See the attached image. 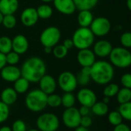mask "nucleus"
I'll return each mask as SVG.
<instances>
[{
  "mask_svg": "<svg viewBox=\"0 0 131 131\" xmlns=\"http://www.w3.org/2000/svg\"><path fill=\"white\" fill-rule=\"evenodd\" d=\"M52 48L48 47V46L44 47V52H45L46 54H50V53H52Z\"/></svg>",
  "mask_w": 131,
  "mask_h": 131,
  "instance_id": "48",
  "label": "nucleus"
},
{
  "mask_svg": "<svg viewBox=\"0 0 131 131\" xmlns=\"http://www.w3.org/2000/svg\"><path fill=\"white\" fill-rule=\"evenodd\" d=\"M19 6L18 0H0V12L4 16L16 13Z\"/></svg>",
  "mask_w": 131,
  "mask_h": 131,
  "instance_id": "19",
  "label": "nucleus"
},
{
  "mask_svg": "<svg viewBox=\"0 0 131 131\" xmlns=\"http://www.w3.org/2000/svg\"><path fill=\"white\" fill-rule=\"evenodd\" d=\"M62 104L65 108H70L74 106L76 103V96L72 93V92H66L62 96Z\"/></svg>",
  "mask_w": 131,
  "mask_h": 131,
  "instance_id": "28",
  "label": "nucleus"
},
{
  "mask_svg": "<svg viewBox=\"0 0 131 131\" xmlns=\"http://www.w3.org/2000/svg\"><path fill=\"white\" fill-rule=\"evenodd\" d=\"M29 82L22 76L14 82V90L19 94H23L27 92L29 87Z\"/></svg>",
  "mask_w": 131,
  "mask_h": 131,
  "instance_id": "23",
  "label": "nucleus"
},
{
  "mask_svg": "<svg viewBox=\"0 0 131 131\" xmlns=\"http://www.w3.org/2000/svg\"><path fill=\"white\" fill-rule=\"evenodd\" d=\"M57 83L59 88L65 93L73 92L78 86L77 76L70 71H64L61 73L58 77Z\"/></svg>",
  "mask_w": 131,
  "mask_h": 131,
  "instance_id": "8",
  "label": "nucleus"
},
{
  "mask_svg": "<svg viewBox=\"0 0 131 131\" xmlns=\"http://www.w3.org/2000/svg\"><path fill=\"white\" fill-rule=\"evenodd\" d=\"M61 104H62V100L59 95L53 93L47 96V106L52 108H56L61 106Z\"/></svg>",
  "mask_w": 131,
  "mask_h": 131,
  "instance_id": "32",
  "label": "nucleus"
},
{
  "mask_svg": "<svg viewBox=\"0 0 131 131\" xmlns=\"http://www.w3.org/2000/svg\"><path fill=\"white\" fill-rule=\"evenodd\" d=\"M18 93L12 87L5 88L1 93V101L8 106L13 105L17 100Z\"/></svg>",
  "mask_w": 131,
  "mask_h": 131,
  "instance_id": "20",
  "label": "nucleus"
},
{
  "mask_svg": "<svg viewBox=\"0 0 131 131\" xmlns=\"http://www.w3.org/2000/svg\"><path fill=\"white\" fill-rule=\"evenodd\" d=\"M120 42L123 47L126 49L131 48V32H126L120 36Z\"/></svg>",
  "mask_w": 131,
  "mask_h": 131,
  "instance_id": "37",
  "label": "nucleus"
},
{
  "mask_svg": "<svg viewBox=\"0 0 131 131\" xmlns=\"http://www.w3.org/2000/svg\"><path fill=\"white\" fill-rule=\"evenodd\" d=\"M16 23H17V20H16V18L14 16V14L5 15L3 16L2 24L3 25V26L6 29H12L15 28V26H16Z\"/></svg>",
  "mask_w": 131,
  "mask_h": 131,
  "instance_id": "31",
  "label": "nucleus"
},
{
  "mask_svg": "<svg viewBox=\"0 0 131 131\" xmlns=\"http://www.w3.org/2000/svg\"><path fill=\"white\" fill-rule=\"evenodd\" d=\"M13 131H26V125L22 119H16L12 125Z\"/></svg>",
  "mask_w": 131,
  "mask_h": 131,
  "instance_id": "38",
  "label": "nucleus"
},
{
  "mask_svg": "<svg viewBox=\"0 0 131 131\" xmlns=\"http://www.w3.org/2000/svg\"><path fill=\"white\" fill-rule=\"evenodd\" d=\"M126 6L128 9L131 12V0H127L126 1Z\"/></svg>",
  "mask_w": 131,
  "mask_h": 131,
  "instance_id": "49",
  "label": "nucleus"
},
{
  "mask_svg": "<svg viewBox=\"0 0 131 131\" xmlns=\"http://www.w3.org/2000/svg\"><path fill=\"white\" fill-rule=\"evenodd\" d=\"M61 38V32L56 26H49L46 28L40 35V42L43 47H54L57 45Z\"/></svg>",
  "mask_w": 131,
  "mask_h": 131,
  "instance_id": "7",
  "label": "nucleus"
},
{
  "mask_svg": "<svg viewBox=\"0 0 131 131\" xmlns=\"http://www.w3.org/2000/svg\"><path fill=\"white\" fill-rule=\"evenodd\" d=\"M79 110V112L81 115V116H87L89 115L90 113V108L88 107V106H81Z\"/></svg>",
  "mask_w": 131,
  "mask_h": 131,
  "instance_id": "43",
  "label": "nucleus"
},
{
  "mask_svg": "<svg viewBox=\"0 0 131 131\" xmlns=\"http://www.w3.org/2000/svg\"><path fill=\"white\" fill-rule=\"evenodd\" d=\"M75 131H90L88 128L82 126H79L77 128H75Z\"/></svg>",
  "mask_w": 131,
  "mask_h": 131,
  "instance_id": "46",
  "label": "nucleus"
},
{
  "mask_svg": "<svg viewBox=\"0 0 131 131\" xmlns=\"http://www.w3.org/2000/svg\"><path fill=\"white\" fill-rule=\"evenodd\" d=\"M68 49L66 48L62 44H57L52 47V53L56 59H63L68 54Z\"/></svg>",
  "mask_w": 131,
  "mask_h": 131,
  "instance_id": "30",
  "label": "nucleus"
},
{
  "mask_svg": "<svg viewBox=\"0 0 131 131\" xmlns=\"http://www.w3.org/2000/svg\"><path fill=\"white\" fill-rule=\"evenodd\" d=\"M93 16L90 10H80L77 16V21L80 27H90L93 20Z\"/></svg>",
  "mask_w": 131,
  "mask_h": 131,
  "instance_id": "21",
  "label": "nucleus"
},
{
  "mask_svg": "<svg viewBox=\"0 0 131 131\" xmlns=\"http://www.w3.org/2000/svg\"><path fill=\"white\" fill-rule=\"evenodd\" d=\"M12 45H13V50L19 53V55L26 52L29 46L27 38L22 34L16 35L12 39Z\"/></svg>",
  "mask_w": 131,
  "mask_h": 131,
  "instance_id": "18",
  "label": "nucleus"
},
{
  "mask_svg": "<svg viewBox=\"0 0 131 131\" xmlns=\"http://www.w3.org/2000/svg\"><path fill=\"white\" fill-rule=\"evenodd\" d=\"M114 69L113 65L104 60L96 61L91 67L90 78L100 85L108 84L113 78Z\"/></svg>",
  "mask_w": 131,
  "mask_h": 131,
  "instance_id": "2",
  "label": "nucleus"
},
{
  "mask_svg": "<svg viewBox=\"0 0 131 131\" xmlns=\"http://www.w3.org/2000/svg\"><path fill=\"white\" fill-rule=\"evenodd\" d=\"M90 29L95 36H106L111 29V23L110 20L106 17H97L94 18L91 25L90 26Z\"/></svg>",
  "mask_w": 131,
  "mask_h": 131,
  "instance_id": "9",
  "label": "nucleus"
},
{
  "mask_svg": "<svg viewBox=\"0 0 131 131\" xmlns=\"http://www.w3.org/2000/svg\"><path fill=\"white\" fill-rule=\"evenodd\" d=\"M20 70L23 77L26 78L29 83H36L46 74V66L40 57L32 56L25 60Z\"/></svg>",
  "mask_w": 131,
  "mask_h": 131,
  "instance_id": "1",
  "label": "nucleus"
},
{
  "mask_svg": "<svg viewBox=\"0 0 131 131\" xmlns=\"http://www.w3.org/2000/svg\"><path fill=\"white\" fill-rule=\"evenodd\" d=\"M26 131H40L39 129H29V130H26Z\"/></svg>",
  "mask_w": 131,
  "mask_h": 131,
  "instance_id": "53",
  "label": "nucleus"
},
{
  "mask_svg": "<svg viewBox=\"0 0 131 131\" xmlns=\"http://www.w3.org/2000/svg\"><path fill=\"white\" fill-rule=\"evenodd\" d=\"M77 9L91 10L98 3L99 0H73Z\"/></svg>",
  "mask_w": 131,
  "mask_h": 131,
  "instance_id": "22",
  "label": "nucleus"
},
{
  "mask_svg": "<svg viewBox=\"0 0 131 131\" xmlns=\"http://www.w3.org/2000/svg\"><path fill=\"white\" fill-rule=\"evenodd\" d=\"M120 81H121V84L123 85V87L131 90V73H124L121 77Z\"/></svg>",
  "mask_w": 131,
  "mask_h": 131,
  "instance_id": "40",
  "label": "nucleus"
},
{
  "mask_svg": "<svg viewBox=\"0 0 131 131\" xmlns=\"http://www.w3.org/2000/svg\"><path fill=\"white\" fill-rule=\"evenodd\" d=\"M93 123V120L91 119L90 116H89L88 115L87 116H81V119H80V126H84V127H90Z\"/></svg>",
  "mask_w": 131,
  "mask_h": 131,
  "instance_id": "41",
  "label": "nucleus"
},
{
  "mask_svg": "<svg viewBox=\"0 0 131 131\" xmlns=\"http://www.w3.org/2000/svg\"><path fill=\"white\" fill-rule=\"evenodd\" d=\"M130 32H131V23H130Z\"/></svg>",
  "mask_w": 131,
  "mask_h": 131,
  "instance_id": "54",
  "label": "nucleus"
},
{
  "mask_svg": "<svg viewBox=\"0 0 131 131\" xmlns=\"http://www.w3.org/2000/svg\"><path fill=\"white\" fill-rule=\"evenodd\" d=\"M116 99L119 104L131 101V90L126 87L119 89L116 94Z\"/></svg>",
  "mask_w": 131,
  "mask_h": 131,
  "instance_id": "26",
  "label": "nucleus"
},
{
  "mask_svg": "<svg viewBox=\"0 0 131 131\" xmlns=\"http://www.w3.org/2000/svg\"><path fill=\"white\" fill-rule=\"evenodd\" d=\"M19 54L14 52L13 50L10 51L7 54H6V63L8 65H13L16 66L18 64V62L20 60Z\"/></svg>",
  "mask_w": 131,
  "mask_h": 131,
  "instance_id": "36",
  "label": "nucleus"
},
{
  "mask_svg": "<svg viewBox=\"0 0 131 131\" xmlns=\"http://www.w3.org/2000/svg\"><path fill=\"white\" fill-rule=\"evenodd\" d=\"M112 44L105 39H101L97 41L93 45V52L96 56L100 58H106L110 56L112 49H113Z\"/></svg>",
  "mask_w": 131,
  "mask_h": 131,
  "instance_id": "16",
  "label": "nucleus"
},
{
  "mask_svg": "<svg viewBox=\"0 0 131 131\" xmlns=\"http://www.w3.org/2000/svg\"><path fill=\"white\" fill-rule=\"evenodd\" d=\"M6 65H7L6 59V54L0 52V70H1Z\"/></svg>",
  "mask_w": 131,
  "mask_h": 131,
  "instance_id": "45",
  "label": "nucleus"
},
{
  "mask_svg": "<svg viewBox=\"0 0 131 131\" xmlns=\"http://www.w3.org/2000/svg\"><path fill=\"white\" fill-rule=\"evenodd\" d=\"M36 11H37L39 18L42 19H49L52 16V13H53L52 8L46 3L39 6L38 8H36Z\"/></svg>",
  "mask_w": 131,
  "mask_h": 131,
  "instance_id": "24",
  "label": "nucleus"
},
{
  "mask_svg": "<svg viewBox=\"0 0 131 131\" xmlns=\"http://www.w3.org/2000/svg\"><path fill=\"white\" fill-rule=\"evenodd\" d=\"M118 111L123 119L131 121V101L120 104Z\"/></svg>",
  "mask_w": 131,
  "mask_h": 131,
  "instance_id": "29",
  "label": "nucleus"
},
{
  "mask_svg": "<svg viewBox=\"0 0 131 131\" xmlns=\"http://www.w3.org/2000/svg\"><path fill=\"white\" fill-rule=\"evenodd\" d=\"M0 71L2 79L6 82L14 83L21 77V70L16 66L6 65Z\"/></svg>",
  "mask_w": 131,
  "mask_h": 131,
  "instance_id": "14",
  "label": "nucleus"
},
{
  "mask_svg": "<svg viewBox=\"0 0 131 131\" xmlns=\"http://www.w3.org/2000/svg\"><path fill=\"white\" fill-rule=\"evenodd\" d=\"M36 126L40 131H56L59 127V119L52 113H45L37 118Z\"/></svg>",
  "mask_w": 131,
  "mask_h": 131,
  "instance_id": "6",
  "label": "nucleus"
},
{
  "mask_svg": "<svg viewBox=\"0 0 131 131\" xmlns=\"http://www.w3.org/2000/svg\"><path fill=\"white\" fill-rule=\"evenodd\" d=\"M47 94L40 89H35L29 92L25 99V103L29 110L38 113L47 106Z\"/></svg>",
  "mask_w": 131,
  "mask_h": 131,
  "instance_id": "3",
  "label": "nucleus"
},
{
  "mask_svg": "<svg viewBox=\"0 0 131 131\" xmlns=\"http://www.w3.org/2000/svg\"><path fill=\"white\" fill-rule=\"evenodd\" d=\"M52 3L56 9L63 15H73L77 9L73 0H53Z\"/></svg>",
  "mask_w": 131,
  "mask_h": 131,
  "instance_id": "13",
  "label": "nucleus"
},
{
  "mask_svg": "<svg viewBox=\"0 0 131 131\" xmlns=\"http://www.w3.org/2000/svg\"><path fill=\"white\" fill-rule=\"evenodd\" d=\"M113 131H131V129L126 124L121 123L120 124L115 126Z\"/></svg>",
  "mask_w": 131,
  "mask_h": 131,
  "instance_id": "42",
  "label": "nucleus"
},
{
  "mask_svg": "<svg viewBox=\"0 0 131 131\" xmlns=\"http://www.w3.org/2000/svg\"><path fill=\"white\" fill-rule=\"evenodd\" d=\"M62 119L66 126L70 129H75L80 126L81 115L77 108L72 106L66 108L62 113Z\"/></svg>",
  "mask_w": 131,
  "mask_h": 131,
  "instance_id": "10",
  "label": "nucleus"
},
{
  "mask_svg": "<svg viewBox=\"0 0 131 131\" xmlns=\"http://www.w3.org/2000/svg\"><path fill=\"white\" fill-rule=\"evenodd\" d=\"M93 113L98 116H103L107 114L109 111V106L107 103L104 102H96L91 107Z\"/></svg>",
  "mask_w": 131,
  "mask_h": 131,
  "instance_id": "25",
  "label": "nucleus"
},
{
  "mask_svg": "<svg viewBox=\"0 0 131 131\" xmlns=\"http://www.w3.org/2000/svg\"><path fill=\"white\" fill-rule=\"evenodd\" d=\"M3 16H4V15L0 12V25L2 24V23H3Z\"/></svg>",
  "mask_w": 131,
  "mask_h": 131,
  "instance_id": "51",
  "label": "nucleus"
},
{
  "mask_svg": "<svg viewBox=\"0 0 131 131\" xmlns=\"http://www.w3.org/2000/svg\"><path fill=\"white\" fill-rule=\"evenodd\" d=\"M110 63L118 68H126L130 66L131 52L125 47L113 48L110 56Z\"/></svg>",
  "mask_w": 131,
  "mask_h": 131,
  "instance_id": "5",
  "label": "nucleus"
},
{
  "mask_svg": "<svg viewBox=\"0 0 131 131\" xmlns=\"http://www.w3.org/2000/svg\"><path fill=\"white\" fill-rule=\"evenodd\" d=\"M72 39L77 49H89L94 44L95 36L90 27H80L74 32Z\"/></svg>",
  "mask_w": 131,
  "mask_h": 131,
  "instance_id": "4",
  "label": "nucleus"
},
{
  "mask_svg": "<svg viewBox=\"0 0 131 131\" xmlns=\"http://www.w3.org/2000/svg\"><path fill=\"white\" fill-rule=\"evenodd\" d=\"M0 131H13L12 128L9 127V126H3L0 128Z\"/></svg>",
  "mask_w": 131,
  "mask_h": 131,
  "instance_id": "47",
  "label": "nucleus"
},
{
  "mask_svg": "<svg viewBox=\"0 0 131 131\" xmlns=\"http://www.w3.org/2000/svg\"><path fill=\"white\" fill-rule=\"evenodd\" d=\"M40 1H42V3H49L52 2L53 0H40Z\"/></svg>",
  "mask_w": 131,
  "mask_h": 131,
  "instance_id": "52",
  "label": "nucleus"
},
{
  "mask_svg": "<svg viewBox=\"0 0 131 131\" xmlns=\"http://www.w3.org/2000/svg\"><path fill=\"white\" fill-rule=\"evenodd\" d=\"M39 19V18L38 16L36 9L32 7H28L25 9L22 12L20 16L21 23L26 27H32L35 26Z\"/></svg>",
  "mask_w": 131,
  "mask_h": 131,
  "instance_id": "12",
  "label": "nucleus"
},
{
  "mask_svg": "<svg viewBox=\"0 0 131 131\" xmlns=\"http://www.w3.org/2000/svg\"><path fill=\"white\" fill-rule=\"evenodd\" d=\"M12 50H13L12 39L6 36L0 37V52L4 54H7Z\"/></svg>",
  "mask_w": 131,
  "mask_h": 131,
  "instance_id": "27",
  "label": "nucleus"
},
{
  "mask_svg": "<svg viewBox=\"0 0 131 131\" xmlns=\"http://www.w3.org/2000/svg\"><path fill=\"white\" fill-rule=\"evenodd\" d=\"M77 99L81 106H86L91 108L96 102V95L90 89L82 88L78 91Z\"/></svg>",
  "mask_w": 131,
  "mask_h": 131,
  "instance_id": "11",
  "label": "nucleus"
},
{
  "mask_svg": "<svg viewBox=\"0 0 131 131\" xmlns=\"http://www.w3.org/2000/svg\"><path fill=\"white\" fill-rule=\"evenodd\" d=\"M9 107L0 100V123H4L9 116Z\"/></svg>",
  "mask_w": 131,
  "mask_h": 131,
  "instance_id": "35",
  "label": "nucleus"
},
{
  "mask_svg": "<svg viewBox=\"0 0 131 131\" xmlns=\"http://www.w3.org/2000/svg\"><path fill=\"white\" fill-rule=\"evenodd\" d=\"M38 83L39 84V89L47 95L53 93L57 86V83L55 78L52 76L48 74H45Z\"/></svg>",
  "mask_w": 131,
  "mask_h": 131,
  "instance_id": "17",
  "label": "nucleus"
},
{
  "mask_svg": "<svg viewBox=\"0 0 131 131\" xmlns=\"http://www.w3.org/2000/svg\"><path fill=\"white\" fill-rule=\"evenodd\" d=\"M123 118L122 117L119 111H112L108 115V120L110 123L114 126L123 123Z\"/></svg>",
  "mask_w": 131,
  "mask_h": 131,
  "instance_id": "34",
  "label": "nucleus"
},
{
  "mask_svg": "<svg viewBox=\"0 0 131 131\" xmlns=\"http://www.w3.org/2000/svg\"><path fill=\"white\" fill-rule=\"evenodd\" d=\"M77 80L78 84H80L81 86H86L90 83L91 78H90V76L86 75V74L80 72L78 73V75L77 76Z\"/></svg>",
  "mask_w": 131,
  "mask_h": 131,
  "instance_id": "39",
  "label": "nucleus"
},
{
  "mask_svg": "<svg viewBox=\"0 0 131 131\" xmlns=\"http://www.w3.org/2000/svg\"><path fill=\"white\" fill-rule=\"evenodd\" d=\"M130 67H131V62H130Z\"/></svg>",
  "mask_w": 131,
  "mask_h": 131,
  "instance_id": "55",
  "label": "nucleus"
},
{
  "mask_svg": "<svg viewBox=\"0 0 131 131\" xmlns=\"http://www.w3.org/2000/svg\"><path fill=\"white\" fill-rule=\"evenodd\" d=\"M103 102H104L105 103H107V104H108V103L110 102V97L105 96L104 99H103Z\"/></svg>",
  "mask_w": 131,
  "mask_h": 131,
  "instance_id": "50",
  "label": "nucleus"
},
{
  "mask_svg": "<svg viewBox=\"0 0 131 131\" xmlns=\"http://www.w3.org/2000/svg\"><path fill=\"white\" fill-rule=\"evenodd\" d=\"M119 86L116 83H109L103 90V95L107 97H113L116 96L119 91Z\"/></svg>",
  "mask_w": 131,
  "mask_h": 131,
  "instance_id": "33",
  "label": "nucleus"
},
{
  "mask_svg": "<svg viewBox=\"0 0 131 131\" xmlns=\"http://www.w3.org/2000/svg\"><path fill=\"white\" fill-rule=\"evenodd\" d=\"M77 61L82 67H92L96 62V55L90 48L80 49L77 53Z\"/></svg>",
  "mask_w": 131,
  "mask_h": 131,
  "instance_id": "15",
  "label": "nucleus"
},
{
  "mask_svg": "<svg viewBox=\"0 0 131 131\" xmlns=\"http://www.w3.org/2000/svg\"><path fill=\"white\" fill-rule=\"evenodd\" d=\"M62 45L67 48L68 50H70V49H72L73 46H74V44H73V41L72 39H65Z\"/></svg>",
  "mask_w": 131,
  "mask_h": 131,
  "instance_id": "44",
  "label": "nucleus"
}]
</instances>
